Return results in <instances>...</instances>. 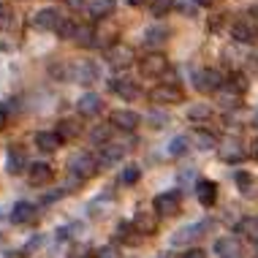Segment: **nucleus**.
Segmentation results:
<instances>
[{
	"label": "nucleus",
	"instance_id": "35",
	"mask_svg": "<svg viewBox=\"0 0 258 258\" xmlns=\"http://www.w3.org/2000/svg\"><path fill=\"white\" fill-rule=\"evenodd\" d=\"M76 30H79V25L74 22V19H66V22L60 25V38H68V41H74V36H76Z\"/></svg>",
	"mask_w": 258,
	"mask_h": 258
},
{
	"label": "nucleus",
	"instance_id": "43",
	"mask_svg": "<svg viewBox=\"0 0 258 258\" xmlns=\"http://www.w3.org/2000/svg\"><path fill=\"white\" fill-rule=\"evenodd\" d=\"M3 128H6V111L0 109V131H3Z\"/></svg>",
	"mask_w": 258,
	"mask_h": 258
},
{
	"label": "nucleus",
	"instance_id": "32",
	"mask_svg": "<svg viewBox=\"0 0 258 258\" xmlns=\"http://www.w3.org/2000/svg\"><path fill=\"white\" fill-rule=\"evenodd\" d=\"M134 228H136V226H131V223H120V226H117V239H120V242H128V245H136L139 236H131V234H134Z\"/></svg>",
	"mask_w": 258,
	"mask_h": 258
},
{
	"label": "nucleus",
	"instance_id": "31",
	"mask_svg": "<svg viewBox=\"0 0 258 258\" xmlns=\"http://www.w3.org/2000/svg\"><path fill=\"white\" fill-rule=\"evenodd\" d=\"M150 14L152 17H166L171 9H174V0H150Z\"/></svg>",
	"mask_w": 258,
	"mask_h": 258
},
{
	"label": "nucleus",
	"instance_id": "6",
	"mask_svg": "<svg viewBox=\"0 0 258 258\" xmlns=\"http://www.w3.org/2000/svg\"><path fill=\"white\" fill-rule=\"evenodd\" d=\"M95 169H98V160H95L93 155H76L71 158V174L74 177H79V179H87V177H93Z\"/></svg>",
	"mask_w": 258,
	"mask_h": 258
},
{
	"label": "nucleus",
	"instance_id": "39",
	"mask_svg": "<svg viewBox=\"0 0 258 258\" xmlns=\"http://www.w3.org/2000/svg\"><path fill=\"white\" fill-rule=\"evenodd\" d=\"M71 258H90V247H87V245H82V247H74Z\"/></svg>",
	"mask_w": 258,
	"mask_h": 258
},
{
	"label": "nucleus",
	"instance_id": "11",
	"mask_svg": "<svg viewBox=\"0 0 258 258\" xmlns=\"http://www.w3.org/2000/svg\"><path fill=\"white\" fill-rule=\"evenodd\" d=\"M109 90L114 95H120V98H125V101L139 98V85H136L134 79H111L109 82Z\"/></svg>",
	"mask_w": 258,
	"mask_h": 258
},
{
	"label": "nucleus",
	"instance_id": "22",
	"mask_svg": "<svg viewBox=\"0 0 258 258\" xmlns=\"http://www.w3.org/2000/svg\"><path fill=\"white\" fill-rule=\"evenodd\" d=\"M36 218V207L30 204V201H19V204H14L11 209V220L14 223H30Z\"/></svg>",
	"mask_w": 258,
	"mask_h": 258
},
{
	"label": "nucleus",
	"instance_id": "21",
	"mask_svg": "<svg viewBox=\"0 0 258 258\" xmlns=\"http://www.w3.org/2000/svg\"><path fill=\"white\" fill-rule=\"evenodd\" d=\"M155 215L158 212H139L136 220H134L136 231L139 234H155V228H158V218H155Z\"/></svg>",
	"mask_w": 258,
	"mask_h": 258
},
{
	"label": "nucleus",
	"instance_id": "34",
	"mask_svg": "<svg viewBox=\"0 0 258 258\" xmlns=\"http://www.w3.org/2000/svg\"><path fill=\"white\" fill-rule=\"evenodd\" d=\"M187 144H190V139H185V136H177V139H171V144H169V155H182V152L187 150Z\"/></svg>",
	"mask_w": 258,
	"mask_h": 258
},
{
	"label": "nucleus",
	"instance_id": "42",
	"mask_svg": "<svg viewBox=\"0 0 258 258\" xmlns=\"http://www.w3.org/2000/svg\"><path fill=\"white\" fill-rule=\"evenodd\" d=\"M68 6H71V9H82V6H85V0H68Z\"/></svg>",
	"mask_w": 258,
	"mask_h": 258
},
{
	"label": "nucleus",
	"instance_id": "46",
	"mask_svg": "<svg viewBox=\"0 0 258 258\" xmlns=\"http://www.w3.org/2000/svg\"><path fill=\"white\" fill-rule=\"evenodd\" d=\"M125 3H131V6H142V3H150V0H125Z\"/></svg>",
	"mask_w": 258,
	"mask_h": 258
},
{
	"label": "nucleus",
	"instance_id": "38",
	"mask_svg": "<svg viewBox=\"0 0 258 258\" xmlns=\"http://www.w3.org/2000/svg\"><path fill=\"white\" fill-rule=\"evenodd\" d=\"M11 25V9L0 3V27H9Z\"/></svg>",
	"mask_w": 258,
	"mask_h": 258
},
{
	"label": "nucleus",
	"instance_id": "36",
	"mask_svg": "<svg viewBox=\"0 0 258 258\" xmlns=\"http://www.w3.org/2000/svg\"><path fill=\"white\" fill-rule=\"evenodd\" d=\"M90 142L101 144V147H103V144H109V128H95L93 134H90Z\"/></svg>",
	"mask_w": 258,
	"mask_h": 258
},
{
	"label": "nucleus",
	"instance_id": "10",
	"mask_svg": "<svg viewBox=\"0 0 258 258\" xmlns=\"http://www.w3.org/2000/svg\"><path fill=\"white\" fill-rule=\"evenodd\" d=\"M215 253H218V258H242V245L236 236H223L215 242Z\"/></svg>",
	"mask_w": 258,
	"mask_h": 258
},
{
	"label": "nucleus",
	"instance_id": "26",
	"mask_svg": "<svg viewBox=\"0 0 258 258\" xmlns=\"http://www.w3.org/2000/svg\"><path fill=\"white\" fill-rule=\"evenodd\" d=\"M193 142H196L199 150H215L218 147V136L209 134V131H196V134H193Z\"/></svg>",
	"mask_w": 258,
	"mask_h": 258
},
{
	"label": "nucleus",
	"instance_id": "16",
	"mask_svg": "<svg viewBox=\"0 0 258 258\" xmlns=\"http://www.w3.org/2000/svg\"><path fill=\"white\" fill-rule=\"evenodd\" d=\"M52 166L49 163H33L30 169H27V179H30V185H46L52 179Z\"/></svg>",
	"mask_w": 258,
	"mask_h": 258
},
{
	"label": "nucleus",
	"instance_id": "45",
	"mask_svg": "<svg viewBox=\"0 0 258 258\" xmlns=\"http://www.w3.org/2000/svg\"><path fill=\"white\" fill-rule=\"evenodd\" d=\"M193 3H196V6H212L215 0H193Z\"/></svg>",
	"mask_w": 258,
	"mask_h": 258
},
{
	"label": "nucleus",
	"instance_id": "7",
	"mask_svg": "<svg viewBox=\"0 0 258 258\" xmlns=\"http://www.w3.org/2000/svg\"><path fill=\"white\" fill-rule=\"evenodd\" d=\"M66 22V17H60V11L54 9H41L36 17H33V25L38 30H60V25Z\"/></svg>",
	"mask_w": 258,
	"mask_h": 258
},
{
	"label": "nucleus",
	"instance_id": "19",
	"mask_svg": "<svg viewBox=\"0 0 258 258\" xmlns=\"http://www.w3.org/2000/svg\"><path fill=\"white\" fill-rule=\"evenodd\" d=\"M60 142H62V139L57 136V131H41V134L36 136V147L41 152H54L60 147Z\"/></svg>",
	"mask_w": 258,
	"mask_h": 258
},
{
	"label": "nucleus",
	"instance_id": "9",
	"mask_svg": "<svg viewBox=\"0 0 258 258\" xmlns=\"http://www.w3.org/2000/svg\"><path fill=\"white\" fill-rule=\"evenodd\" d=\"M125 155V147L122 144H103L101 152H98V166L103 169H111V166H117Z\"/></svg>",
	"mask_w": 258,
	"mask_h": 258
},
{
	"label": "nucleus",
	"instance_id": "48",
	"mask_svg": "<svg viewBox=\"0 0 258 258\" xmlns=\"http://www.w3.org/2000/svg\"><path fill=\"white\" fill-rule=\"evenodd\" d=\"M253 152H255V158H258V144H255V150H253Z\"/></svg>",
	"mask_w": 258,
	"mask_h": 258
},
{
	"label": "nucleus",
	"instance_id": "17",
	"mask_svg": "<svg viewBox=\"0 0 258 258\" xmlns=\"http://www.w3.org/2000/svg\"><path fill=\"white\" fill-rule=\"evenodd\" d=\"M111 125H114V128H120V131H134L136 125H139V114H136V111L120 109V111H114V114H111Z\"/></svg>",
	"mask_w": 258,
	"mask_h": 258
},
{
	"label": "nucleus",
	"instance_id": "2",
	"mask_svg": "<svg viewBox=\"0 0 258 258\" xmlns=\"http://www.w3.org/2000/svg\"><path fill=\"white\" fill-rule=\"evenodd\" d=\"M106 60H109L114 68H128V66H134V60H136V49H134L131 44H122V41H117V44L109 46Z\"/></svg>",
	"mask_w": 258,
	"mask_h": 258
},
{
	"label": "nucleus",
	"instance_id": "27",
	"mask_svg": "<svg viewBox=\"0 0 258 258\" xmlns=\"http://www.w3.org/2000/svg\"><path fill=\"white\" fill-rule=\"evenodd\" d=\"M236 234H242V236H247V239L258 242V218H245L239 226H236Z\"/></svg>",
	"mask_w": 258,
	"mask_h": 258
},
{
	"label": "nucleus",
	"instance_id": "28",
	"mask_svg": "<svg viewBox=\"0 0 258 258\" xmlns=\"http://www.w3.org/2000/svg\"><path fill=\"white\" fill-rule=\"evenodd\" d=\"M169 36V27H150L147 33H144V44L147 46H160Z\"/></svg>",
	"mask_w": 258,
	"mask_h": 258
},
{
	"label": "nucleus",
	"instance_id": "47",
	"mask_svg": "<svg viewBox=\"0 0 258 258\" xmlns=\"http://www.w3.org/2000/svg\"><path fill=\"white\" fill-rule=\"evenodd\" d=\"M250 14H255V17H258V6H253V11H250Z\"/></svg>",
	"mask_w": 258,
	"mask_h": 258
},
{
	"label": "nucleus",
	"instance_id": "25",
	"mask_svg": "<svg viewBox=\"0 0 258 258\" xmlns=\"http://www.w3.org/2000/svg\"><path fill=\"white\" fill-rule=\"evenodd\" d=\"M209 117H212L209 103H193V106L187 109V120H193V122H207Z\"/></svg>",
	"mask_w": 258,
	"mask_h": 258
},
{
	"label": "nucleus",
	"instance_id": "4",
	"mask_svg": "<svg viewBox=\"0 0 258 258\" xmlns=\"http://www.w3.org/2000/svg\"><path fill=\"white\" fill-rule=\"evenodd\" d=\"M166 71H169V60H166L163 54L152 52L147 57H142V76H147V79H160Z\"/></svg>",
	"mask_w": 258,
	"mask_h": 258
},
{
	"label": "nucleus",
	"instance_id": "24",
	"mask_svg": "<svg viewBox=\"0 0 258 258\" xmlns=\"http://www.w3.org/2000/svg\"><path fill=\"white\" fill-rule=\"evenodd\" d=\"M239 95H242V93L231 85V82H228V87H220V90H218V101H220L226 109H228V106H236V103H239Z\"/></svg>",
	"mask_w": 258,
	"mask_h": 258
},
{
	"label": "nucleus",
	"instance_id": "44",
	"mask_svg": "<svg viewBox=\"0 0 258 258\" xmlns=\"http://www.w3.org/2000/svg\"><path fill=\"white\" fill-rule=\"evenodd\" d=\"M101 258H114V253H111V250L106 247V250H101Z\"/></svg>",
	"mask_w": 258,
	"mask_h": 258
},
{
	"label": "nucleus",
	"instance_id": "30",
	"mask_svg": "<svg viewBox=\"0 0 258 258\" xmlns=\"http://www.w3.org/2000/svg\"><path fill=\"white\" fill-rule=\"evenodd\" d=\"M93 38H98V36H95L93 27H87V25H79V30H76V36H74V41H76L79 46H93V44H95Z\"/></svg>",
	"mask_w": 258,
	"mask_h": 258
},
{
	"label": "nucleus",
	"instance_id": "14",
	"mask_svg": "<svg viewBox=\"0 0 258 258\" xmlns=\"http://www.w3.org/2000/svg\"><path fill=\"white\" fill-rule=\"evenodd\" d=\"M196 196H199V201H201V207H212L215 199H218V185H215L212 179H199Z\"/></svg>",
	"mask_w": 258,
	"mask_h": 258
},
{
	"label": "nucleus",
	"instance_id": "29",
	"mask_svg": "<svg viewBox=\"0 0 258 258\" xmlns=\"http://www.w3.org/2000/svg\"><path fill=\"white\" fill-rule=\"evenodd\" d=\"M57 136L62 139V142H68V139H76L79 136V125H76L74 120H62L57 125Z\"/></svg>",
	"mask_w": 258,
	"mask_h": 258
},
{
	"label": "nucleus",
	"instance_id": "41",
	"mask_svg": "<svg viewBox=\"0 0 258 258\" xmlns=\"http://www.w3.org/2000/svg\"><path fill=\"white\" fill-rule=\"evenodd\" d=\"M152 122H155V128H160V122H166V114L160 117V114H152Z\"/></svg>",
	"mask_w": 258,
	"mask_h": 258
},
{
	"label": "nucleus",
	"instance_id": "40",
	"mask_svg": "<svg viewBox=\"0 0 258 258\" xmlns=\"http://www.w3.org/2000/svg\"><path fill=\"white\" fill-rule=\"evenodd\" d=\"M182 258H207V253H204V250H199V247H193V250H185Z\"/></svg>",
	"mask_w": 258,
	"mask_h": 258
},
{
	"label": "nucleus",
	"instance_id": "20",
	"mask_svg": "<svg viewBox=\"0 0 258 258\" xmlns=\"http://www.w3.org/2000/svg\"><path fill=\"white\" fill-rule=\"evenodd\" d=\"M25 169H30V166H27V155L22 150L14 147L9 152V160H6V171H9V174H22Z\"/></svg>",
	"mask_w": 258,
	"mask_h": 258
},
{
	"label": "nucleus",
	"instance_id": "23",
	"mask_svg": "<svg viewBox=\"0 0 258 258\" xmlns=\"http://www.w3.org/2000/svg\"><path fill=\"white\" fill-rule=\"evenodd\" d=\"M220 158L228 160V163H236V160L245 158V150H242L239 142H226V144L220 147Z\"/></svg>",
	"mask_w": 258,
	"mask_h": 258
},
{
	"label": "nucleus",
	"instance_id": "8",
	"mask_svg": "<svg viewBox=\"0 0 258 258\" xmlns=\"http://www.w3.org/2000/svg\"><path fill=\"white\" fill-rule=\"evenodd\" d=\"M231 36L239 41V44H255L258 41V25L250 22V19H239L231 27Z\"/></svg>",
	"mask_w": 258,
	"mask_h": 258
},
{
	"label": "nucleus",
	"instance_id": "1",
	"mask_svg": "<svg viewBox=\"0 0 258 258\" xmlns=\"http://www.w3.org/2000/svg\"><path fill=\"white\" fill-rule=\"evenodd\" d=\"M150 101L155 106H174V103H182V90L171 82H163L155 90H150Z\"/></svg>",
	"mask_w": 258,
	"mask_h": 258
},
{
	"label": "nucleus",
	"instance_id": "37",
	"mask_svg": "<svg viewBox=\"0 0 258 258\" xmlns=\"http://www.w3.org/2000/svg\"><path fill=\"white\" fill-rule=\"evenodd\" d=\"M236 185H239L242 193H250V187H253V177H250L247 171H239V174H236Z\"/></svg>",
	"mask_w": 258,
	"mask_h": 258
},
{
	"label": "nucleus",
	"instance_id": "15",
	"mask_svg": "<svg viewBox=\"0 0 258 258\" xmlns=\"http://www.w3.org/2000/svg\"><path fill=\"white\" fill-rule=\"evenodd\" d=\"M204 228H207V223H190V226L179 228V231L171 236V245H187V242H193L196 236H201L199 231H204Z\"/></svg>",
	"mask_w": 258,
	"mask_h": 258
},
{
	"label": "nucleus",
	"instance_id": "13",
	"mask_svg": "<svg viewBox=\"0 0 258 258\" xmlns=\"http://www.w3.org/2000/svg\"><path fill=\"white\" fill-rule=\"evenodd\" d=\"M114 9H117L114 0H95V3L87 6V14H90V19H95V22H103V19H109L111 14H114Z\"/></svg>",
	"mask_w": 258,
	"mask_h": 258
},
{
	"label": "nucleus",
	"instance_id": "12",
	"mask_svg": "<svg viewBox=\"0 0 258 258\" xmlns=\"http://www.w3.org/2000/svg\"><path fill=\"white\" fill-rule=\"evenodd\" d=\"M76 109H79V114H85V117H95L103 109V101H101L98 93H85L79 101H76Z\"/></svg>",
	"mask_w": 258,
	"mask_h": 258
},
{
	"label": "nucleus",
	"instance_id": "5",
	"mask_svg": "<svg viewBox=\"0 0 258 258\" xmlns=\"http://www.w3.org/2000/svg\"><path fill=\"white\" fill-rule=\"evenodd\" d=\"M152 209H155L158 215H163V218L177 215V212H179V193H177V190L160 193V196H155V201H152Z\"/></svg>",
	"mask_w": 258,
	"mask_h": 258
},
{
	"label": "nucleus",
	"instance_id": "33",
	"mask_svg": "<svg viewBox=\"0 0 258 258\" xmlns=\"http://www.w3.org/2000/svg\"><path fill=\"white\" fill-rule=\"evenodd\" d=\"M139 177H142V169H139V166H125L122 174H120V182L122 185H134Z\"/></svg>",
	"mask_w": 258,
	"mask_h": 258
},
{
	"label": "nucleus",
	"instance_id": "18",
	"mask_svg": "<svg viewBox=\"0 0 258 258\" xmlns=\"http://www.w3.org/2000/svg\"><path fill=\"white\" fill-rule=\"evenodd\" d=\"M74 79H76V85H93V82L98 79V66H93V62L76 66L74 68Z\"/></svg>",
	"mask_w": 258,
	"mask_h": 258
},
{
	"label": "nucleus",
	"instance_id": "3",
	"mask_svg": "<svg viewBox=\"0 0 258 258\" xmlns=\"http://www.w3.org/2000/svg\"><path fill=\"white\" fill-rule=\"evenodd\" d=\"M193 82H196L199 93H218L223 87V76L215 71V68H201V71L193 76Z\"/></svg>",
	"mask_w": 258,
	"mask_h": 258
}]
</instances>
